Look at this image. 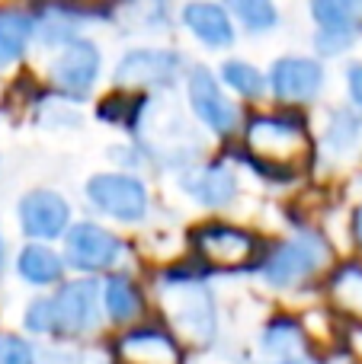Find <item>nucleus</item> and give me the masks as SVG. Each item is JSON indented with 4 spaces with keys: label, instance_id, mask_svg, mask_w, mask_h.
<instances>
[{
    "label": "nucleus",
    "instance_id": "nucleus-1",
    "mask_svg": "<svg viewBox=\"0 0 362 364\" xmlns=\"http://www.w3.org/2000/svg\"><path fill=\"white\" fill-rule=\"evenodd\" d=\"M100 320V284L81 278V282L61 284L51 297H38L26 307L23 326L38 336H83Z\"/></svg>",
    "mask_w": 362,
    "mask_h": 364
},
{
    "label": "nucleus",
    "instance_id": "nucleus-2",
    "mask_svg": "<svg viewBox=\"0 0 362 364\" xmlns=\"http://www.w3.org/2000/svg\"><path fill=\"white\" fill-rule=\"evenodd\" d=\"M250 157L279 170H299L311 157V138L301 119L295 115H257L244 134Z\"/></svg>",
    "mask_w": 362,
    "mask_h": 364
},
{
    "label": "nucleus",
    "instance_id": "nucleus-3",
    "mask_svg": "<svg viewBox=\"0 0 362 364\" xmlns=\"http://www.w3.org/2000/svg\"><path fill=\"white\" fill-rule=\"evenodd\" d=\"M164 314L170 320L177 339H183L186 346H205L215 336V326H218L215 301H212L209 288H202V284L177 282L173 288H167Z\"/></svg>",
    "mask_w": 362,
    "mask_h": 364
},
{
    "label": "nucleus",
    "instance_id": "nucleus-4",
    "mask_svg": "<svg viewBox=\"0 0 362 364\" xmlns=\"http://www.w3.org/2000/svg\"><path fill=\"white\" fill-rule=\"evenodd\" d=\"M331 259V250L321 237L305 233L299 240H286L279 243L260 265V275L267 284L279 291H292L299 284H305L308 278L318 275V269H324V262Z\"/></svg>",
    "mask_w": 362,
    "mask_h": 364
},
{
    "label": "nucleus",
    "instance_id": "nucleus-5",
    "mask_svg": "<svg viewBox=\"0 0 362 364\" xmlns=\"http://www.w3.org/2000/svg\"><path fill=\"white\" fill-rule=\"evenodd\" d=\"M87 201L100 214L122 220V224H138L151 208L145 182L128 176V173H96V176H90Z\"/></svg>",
    "mask_w": 362,
    "mask_h": 364
},
{
    "label": "nucleus",
    "instance_id": "nucleus-6",
    "mask_svg": "<svg viewBox=\"0 0 362 364\" xmlns=\"http://www.w3.org/2000/svg\"><path fill=\"white\" fill-rule=\"evenodd\" d=\"M103 70V55L96 48V42L90 38H71L68 45H61V51L55 55V61L48 64V80L61 96H87L96 87Z\"/></svg>",
    "mask_w": 362,
    "mask_h": 364
},
{
    "label": "nucleus",
    "instance_id": "nucleus-7",
    "mask_svg": "<svg viewBox=\"0 0 362 364\" xmlns=\"http://www.w3.org/2000/svg\"><path fill=\"white\" fill-rule=\"evenodd\" d=\"M183 58L170 48H132L119 58L113 80L122 90H160L180 77Z\"/></svg>",
    "mask_w": 362,
    "mask_h": 364
},
{
    "label": "nucleus",
    "instance_id": "nucleus-8",
    "mask_svg": "<svg viewBox=\"0 0 362 364\" xmlns=\"http://www.w3.org/2000/svg\"><path fill=\"white\" fill-rule=\"evenodd\" d=\"M119 256H122L119 237L109 233L106 227H100V224L81 220V224L68 227V233H64V259H68V265L77 272L113 269Z\"/></svg>",
    "mask_w": 362,
    "mask_h": 364
},
{
    "label": "nucleus",
    "instance_id": "nucleus-9",
    "mask_svg": "<svg viewBox=\"0 0 362 364\" xmlns=\"http://www.w3.org/2000/svg\"><path fill=\"white\" fill-rule=\"evenodd\" d=\"M186 96H190V106L196 112V119L209 132L231 134L237 128V106L224 96L222 83L215 80V74L209 68L190 70V77H186Z\"/></svg>",
    "mask_w": 362,
    "mask_h": 364
},
{
    "label": "nucleus",
    "instance_id": "nucleus-10",
    "mask_svg": "<svg viewBox=\"0 0 362 364\" xmlns=\"http://www.w3.org/2000/svg\"><path fill=\"white\" fill-rule=\"evenodd\" d=\"M192 246H196L199 259L205 265H212V269H241L257 252L254 233L241 230V227H231V224L199 227L192 233Z\"/></svg>",
    "mask_w": 362,
    "mask_h": 364
},
{
    "label": "nucleus",
    "instance_id": "nucleus-11",
    "mask_svg": "<svg viewBox=\"0 0 362 364\" xmlns=\"http://www.w3.org/2000/svg\"><path fill=\"white\" fill-rule=\"evenodd\" d=\"M16 218L23 227L26 237L32 240H55L64 237L71 227V208L51 188H36V192H26L16 205Z\"/></svg>",
    "mask_w": 362,
    "mask_h": 364
},
{
    "label": "nucleus",
    "instance_id": "nucleus-12",
    "mask_svg": "<svg viewBox=\"0 0 362 364\" xmlns=\"http://www.w3.org/2000/svg\"><path fill=\"white\" fill-rule=\"evenodd\" d=\"M324 64L318 58L286 55L269 70V90L282 102H311L324 90Z\"/></svg>",
    "mask_w": 362,
    "mask_h": 364
},
{
    "label": "nucleus",
    "instance_id": "nucleus-13",
    "mask_svg": "<svg viewBox=\"0 0 362 364\" xmlns=\"http://www.w3.org/2000/svg\"><path fill=\"white\" fill-rule=\"evenodd\" d=\"M180 19L190 29V36L196 42H202L205 48H228L234 45V19L231 10L224 4L215 0H190V4L180 10Z\"/></svg>",
    "mask_w": 362,
    "mask_h": 364
},
{
    "label": "nucleus",
    "instance_id": "nucleus-14",
    "mask_svg": "<svg viewBox=\"0 0 362 364\" xmlns=\"http://www.w3.org/2000/svg\"><path fill=\"white\" fill-rule=\"evenodd\" d=\"M119 364H180V346L160 329H135L115 346Z\"/></svg>",
    "mask_w": 362,
    "mask_h": 364
},
{
    "label": "nucleus",
    "instance_id": "nucleus-15",
    "mask_svg": "<svg viewBox=\"0 0 362 364\" xmlns=\"http://www.w3.org/2000/svg\"><path fill=\"white\" fill-rule=\"evenodd\" d=\"M183 188L192 201L205 208H224L237 198V179L228 166L212 164V166H196V170L183 173Z\"/></svg>",
    "mask_w": 362,
    "mask_h": 364
},
{
    "label": "nucleus",
    "instance_id": "nucleus-16",
    "mask_svg": "<svg viewBox=\"0 0 362 364\" xmlns=\"http://www.w3.org/2000/svg\"><path fill=\"white\" fill-rule=\"evenodd\" d=\"M36 38L42 45H68L71 38H77V32H81V26L87 23V13H83V6L77 4H68V0H51V4H45L42 10L36 13Z\"/></svg>",
    "mask_w": 362,
    "mask_h": 364
},
{
    "label": "nucleus",
    "instance_id": "nucleus-17",
    "mask_svg": "<svg viewBox=\"0 0 362 364\" xmlns=\"http://www.w3.org/2000/svg\"><path fill=\"white\" fill-rule=\"evenodd\" d=\"M113 19L128 32H164L170 26L167 0H119L113 6Z\"/></svg>",
    "mask_w": 362,
    "mask_h": 364
},
{
    "label": "nucleus",
    "instance_id": "nucleus-18",
    "mask_svg": "<svg viewBox=\"0 0 362 364\" xmlns=\"http://www.w3.org/2000/svg\"><path fill=\"white\" fill-rule=\"evenodd\" d=\"M64 262L55 250L48 246H38V243H29L19 250L16 256V275L23 282L36 284V288H45V284H58L64 278Z\"/></svg>",
    "mask_w": 362,
    "mask_h": 364
},
{
    "label": "nucleus",
    "instance_id": "nucleus-19",
    "mask_svg": "<svg viewBox=\"0 0 362 364\" xmlns=\"http://www.w3.org/2000/svg\"><path fill=\"white\" fill-rule=\"evenodd\" d=\"M32 36H36L32 16L19 10H0V68L16 64L29 48Z\"/></svg>",
    "mask_w": 362,
    "mask_h": 364
},
{
    "label": "nucleus",
    "instance_id": "nucleus-20",
    "mask_svg": "<svg viewBox=\"0 0 362 364\" xmlns=\"http://www.w3.org/2000/svg\"><path fill=\"white\" fill-rule=\"evenodd\" d=\"M103 307H106L113 323H135L145 314V301H141L138 288L125 275L106 278V284H103Z\"/></svg>",
    "mask_w": 362,
    "mask_h": 364
},
{
    "label": "nucleus",
    "instance_id": "nucleus-21",
    "mask_svg": "<svg viewBox=\"0 0 362 364\" xmlns=\"http://www.w3.org/2000/svg\"><path fill=\"white\" fill-rule=\"evenodd\" d=\"M311 16L318 29H337L356 36L362 26V0H311Z\"/></svg>",
    "mask_w": 362,
    "mask_h": 364
},
{
    "label": "nucleus",
    "instance_id": "nucleus-22",
    "mask_svg": "<svg viewBox=\"0 0 362 364\" xmlns=\"http://www.w3.org/2000/svg\"><path fill=\"white\" fill-rule=\"evenodd\" d=\"M331 301L343 314L362 320V265L346 262L331 275Z\"/></svg>",
    "mask_w": 362,
    "mask_h": 364
},
{
    "label": "nucleus",
    "instance_id": "nucleus-23",
    "mask_svg": "<svg viewBox=\"0 0 362 364\" xmlns=\"http://www.w3.org/2000/svg\"><path fill=\"white\" fill-rule=\"evenodd\" d=\"M224 6L254 36L273 32L279 26V6H276V0H224Z\"/></svg>",
    "mask_w": 362,
    "mask_h": 364
},
{
    "label": "nucleus",
    "instance_id": "nucleus-24",
    "mask_svg": "<svg viewBox=\"0 0 362 364\" xmlns=\"http://www.w3.org/2000/svg\"><path fill=\"white\" fill-rule=\"evenodd\" d=\"M324 141L333 154H340V157H343V154H353L362 144V115L350 112V109H337V112H331Z\"/></svg>",
    "mask_w": 362,
    "mask_h": 364
},
{
    "label": "nucleus",
    "instance_id": "nucleus-25",
    "mask_svg": "<svg viewBox=\"0 0 362 364\" xmlns=\"http://www.w3.org/2000/svg\"><path fill=\"white\" fill-rule=\"evenodd\" d=\"M222 80H224V87H231L237 96H247V100H260L263 90H267L263 74L254 64L241 61V58H231V61L222 64Z\"/></svg>",
    "mask_w": 362,
    "mask_h": 364
},
{
    "label": "nucleus",
    "instance_id": "nucleus-26",
    "mask_svg": "<svg viewBox=\"0 0 362 364\" xmlns=\"http://www.w3.org/2000/svg\"><path fill=\"white\" fill-rule=\"evenodd\" d=\"M263 348L269 355H279V358H295V352L301 348V329L289 316H276L263 329Z\"/></svg>",
    "mask_w": 362,
    "mask_h": 364
},
{
    "label": "nucleus",
    "instance_id": "nucleus-27",
    "mask_svg": "<svg viewBox=\"0 0 362 364\" xmlns=\"http://www.w3.org/2000/svg\"><path fill=\"white\" fill-rule=\"evenodd\" d=\"M0 364H36V352L19 336H0Z\"/></svg>",
    "mask_w": 362,
    "mask_h": 364
},
{
    "label": "nucleus",
    "instance_id": "nucleus-28",
    "mask_svg": "<svg viewBox=\"0 0 362 364\" xmlns=\"http://www.w3.org/2000/svg\"><path fill=\"white\" fill-rule=\"evenodd\" d=\"M353 42H356L353 32H337V29H318V36H314V48H318L324 58L343 55Z\"/></svg>",
    "mask_w": 362,
    "mask_h": 364
},
{
    "label": "nucleus",
    "instance_id": "nucleus-29",
    "mask_svg": "<svg viewBox=\"0 0 362 364\" xmlns=\"http://www.w3.org/2000/svg\"><path fill=\"white\" fill-rule=\"evenodd\" d=\"M346 87H350V100L353 106L362 112V64H353L350 70H346Z\"/></svg>",
    "mask_w": 362,
    "mask_h": 364
},
{
    "label": "nucleus",
    "instance_id": "nucleus-30",
    "mask_svg": "<svg viewBox=\"0 0 362 364\" xmlns=\"http://www.w3.org/2000/svg\"><path fill=\"white\" fill-rule=\"evenodd\" d=\"M45 364H81V355H74V352H48L45 355Z\"/></svg>",
    "mask_w": 362,
    "mask_h": 364
},
{
    "label": "nucleus",
    "instance_id": "nucleus-31",
    "mask_svg": "<svg viewBox=\"0 0 362 364\" xmlns=\"http://www.w3.org/2000/svg\"><path fill=\"white\" fill-rule=\"evenodd\" d=\"M353 240H356V246L362 250V205L353 211Z\"/></svg>",
    "mask_w": 362,
    "mask_h": 364
},
{
    "label": "nucleus",
    "instance_id": "nucleus-32",
    "mask_svg": "<svg viewBox=\"0 0 362 364\" xmlns=\"http://www.w3.org/2000/svg\"><path fill=\"white\" fill-rule=\"evenodd\" d=\"M282 364H308L305 358H282Z\"/></svg>",
    "mask_w": 362,
    "mask_h": 364
},
{
    "label": "nucleus",
    "instance_id": "nucleus-33",
    "mask_svg": "<svg viewBox=\"0 0 362 364\" xmlns=\"http://www.w3.org/2000/svg\"><path fill=\"white\" fill-rule=\"evenodd\" d=\"M0 262H4V237H0Z\"/></svg>",
    "mask_w": 362,
    "mask_h": 364
}]
</instances>
